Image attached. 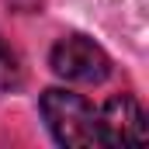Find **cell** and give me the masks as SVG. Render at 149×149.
<instances>
[{"label": "cell", "mask_w": 149, "mask_h": 149, "mask_svg": "<svg viewBox=\"0 0 149 149\" xmlns=\"http://www.w3.org/2000/svg\"><path fill=\"white\" fill-rule=\"evenodd\" d=\"M42 118H45V125H49V132L56 135L59 146H70V149L101 146L97 114L80 94L59 90V87L45 90L42 94Z\"/></svg>", "instance_id": "1"}, {"label": "cell", "mask_w": 149, "mask_h": 149, "mask_svg": "<svg viewBox=\"0 0 149 149\" xmlns=\"http://www.w3.org/2000/svg\"><path fill=\"white\" fill-rule=\"evenodd\" d=\"M97 128H101V146H142L149 139L142 104L128 94L111 97L104 104V111L97 114Z\"/></svg>", "instance_id": "3"}, {"label": "cell", "mask_w": 149, "mask_h": 149, "mask_svg": "<svg viewBox=\"0 0 149 149\" xmlns=\"http://www.w3.org/2000/svg\"><path fill=\"white\" fill-rule=\"evenodd\" d=\"M56 76L70 80V83H101L111 73V59L108 52L94 42V38L83 35H66L52 45V56H49Z\"/></svg>", "instance_id": "2"}, {"label": "cell", "mask_w": 149, "mask_h": 149, "mask_svg": "<svg viewBox=\"0 0 149 149\" xmlns=\"http://www.w3.org/2000/svg\"><path fill=\"white\" fill-rule=\"evenodd\" d=\"M24 83V66H21V56L3 42L0 35V94H10Z\"/></svg>", "instance_id": "4"}]
</instances>
